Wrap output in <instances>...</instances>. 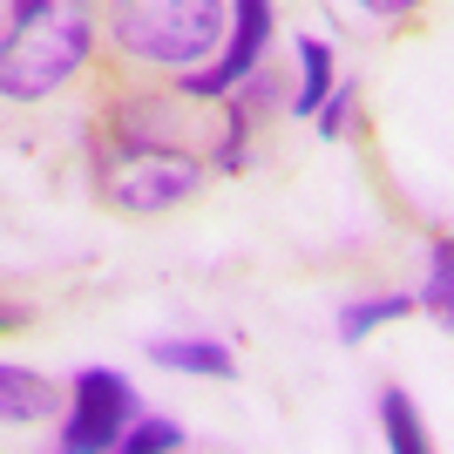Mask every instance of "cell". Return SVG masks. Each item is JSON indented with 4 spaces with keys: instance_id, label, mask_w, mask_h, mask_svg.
Segmentation results:
<instances>
[{
    "instance_id": "cell-1",
    "label": "cell",
    "mask_w": 454,
    "mask_h": 454,
    "mask_svg": "<svg viewBox=\"0 0 454 454\" xmlns=\"http://www.w3.org/2000/svg\"><path fill=\"white\" fill-rule=\"evenodd\" d=\"M231 35V0H109V48L150 68H204Z\"/></svg>"
},
{
    "instance_id": "cell-2",
    "label": "cell",
    "mask_w": 454,
    "mask_h": 454,
    "mask_svg": "<svg viewBox=\"0 0 454 454\" xmlns=\"http://www.w3.org/2000/svg\"><path fill=\"white\" fill-rule=\"evenodd\" d=\"M204 163L184 143H156V136H115L109 150L95 156V197L122 217H156L176 210L184 197H197Z\"/></svg>"
},
{
    "instance_id": "cell-3",
    "label": "cell",
    "mask_w": 454,
    "mask_h": 454,
    "mask_svg": "<svg viewBox=\"0 0 454 454\" xmlns=\"http://www.w3.org/2000/svg\"><path fill=\"white\" fill-rule=\"evenodd\" d=\"M89 48H95L89 0H55L41 20H27L20 35L0 41V95H7V102H41V95H55L61 82L89 61Z\"/></svg>"
},
{
    "instance_id": "cell-4",
    "label": "cell",
    "mask_w": 454,
    "mask_h": 454,
    "mask_svg": "<svg viewBox=\"0 0 454 454\" xmlns=\"http://www.w3.org/2000/svg\"><path fill=\"white\" fill-rule=\"evenodd\" d=\"M136 420V394L115 366H82L75 373V407H68V427H61V448L68 454H102L122 448Z\"/></svg>"
},
{
    "instance_id": "cell-5",
    "label": "cell",
    "mask_w": 454,
    "mask_h": 454,
    "mask_svg": "<svg viewBox=\"0 0 454 454\" xmlns=\"http://www.w3.org/2000/svg\"><path fill=\"white\" fill-rule=\"evenodd\" d=\"M265 48H271V0H231L224 55L210 61V68H190L184 75V102H224L245 75H258Z\"/></svg>"
},
{
    "instance_id": "cell-6",
    "label": "cell",
    "mask_w": 454,
    "mask_h": 454,
    "mask_svg": "<svg viewBox=\"0 0 454 454\" xmlns=\"http://www.w3.org/2000/svg\"><path fill=\"white\" fill-rule=\"evenodd\" d=\"M55 407H61V394L35 373V366H14V360L0 366V414L14 420V427L20 420H48Z\"/></svg>"
},
{
    "instance_id": "cell-7",
    "label": "cell",
    "mask_w": 454,
    "mask_h": 454,
    "mask_svg": "<svg viewBox=\"0 0 454 454\" xmlns=\"http://www.w3.org/2000/svg\"><path fill=\"white\" fill-rule=\"evenodd\" d=\"M156 366H176V373H204V380H231L238 360H231L224 340H150Z\"/></svg>"
},
{
    "instance_id": "cell-8",
    "label": "cell",
    "mask_w": 454,
    "mask_h": 454,
    "mask_svg": "<svg viewBox=\"0 0 454 454\" xmlns=\"http://www.w3.org/2000/svg\"><path fill=\"white\" fill-rule=\"evenodd\" d=\"M420 312H427L441 333H454V238H434V251H427V285H420Z\"/></svg>"
},
{
    "instance_id": "cell-9",
    "label": "cell",
    "mask_w": 454,
    "mask_h": 454,
    "mask_svg": "<svg viewBox=\"0 0 454 454\" xmlns=\"http://www.w3.org/2000/svg\"><path fill=\"white\" fill-rule=\"evenodd\" d=\"M414 305H420V292H387V299H360V305H346V312H340V346H360L373 325L407 319Z\"/></svg>"
},
{
    "instance_id": "cell-10",
    "label": "cell",
    "mask_w": 454,
    "mask_h": 454,
    "mask_svg": "<svg viewBox=\"0 0 454 454\" xmlns=\"http://www.w3.org/2000/svg\"><path fill=\"white\" fill-rule=\"evenodd\" d=\"M380 427H387V448L394 454H427V427H420V407L400 387L380 394Z\"/></svg>"
},
{
    "instance_id": "cell-11",
    "label": "cell",
    "mask_w": 454,
    "mask_h": 454,
    "mask_svg": "<svg viewBox=\"0 0 454 454\" xmlns=\"http://www.w3.org/2000/svg\"><path fill=\"white\" fill-rule=\"evenodd\" d=\"M325 95H333V48L325 41H299V115H319Z\"/></svg>"
},
{
    "instance_id": "cell-12",
    "label": "cell",
    "mask_w": 454,
    "mask_h": 454,
    "mask_svg": "<svg viewBox=\"0 0 454 454\" xmlns=\"http://www.w3.org/2000/svg\"><path fill=\"white\" fill-rule=\"evenodd\" d=\"M163 448H184L176 420H136L129 434H122V454H163Z\"/></svg>"
},
{
    "instance_id": "cell-13",
    "label": "cell",
    "mask_w": 454,
    "mask_h": 454,
    "mask_svg": "<svg viewBox=\"0 0 454 454\" xmlns=\"http://www.w3.org/2000/svg\"><path fill=\"white\" fill-rule=\"evenodd\" d=\"M346 102H353V82H340V89L325 95V109H319V136H325V143L346 129Z\"/></svg>"
},
{
    "instance_id": "cell-14",
    "label": "cell",
    "mask_w": 454,
    "mask_h": 454,
    "mask_svg": "<svg viewBox=\"0 0 454 454\" xmlns=\"http://www.w3.org/2000/svg\"><path fill=\"white\" fill-rule=\"evenodd\" d=\"M48 7H55V0H7V20H0V41H7V35H20L27 20H41Z\"/></svg>"
},
{
    "instance_id": "cell-15",
    "label": "cell",
    "mask_w": 454,
    "mask_h": 454,
    "mask_svg": "<svg viewBox=\"0 0 454 454\" xmlns=\"http://www.w3.org/2000/svg\"><path fill=\"white\" fill-rule=\"evenodd\" d=\"M366 14H380V20H400V14H414V7H427V0H360Z\"/></svg>"
}]
</instances>
